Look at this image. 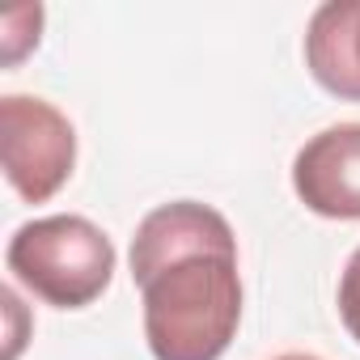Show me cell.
Returning <instances> with one entry per match:
<instances>
[{"mask_svg": "<svg viewBox=\"0 0 360 360\" xmlns=\"http://www.w3.org/2000/svg\"><path fill=\"white\" fill-rule=\"evenodd\" d=\"M153 360H221L242 322L238 250H195L140 284Z\"/></svg>", "mask_w": 360, "mask_h": 360, "instance_id": "cell-1", "label": "cell"}, {"mask_svg": "<svg viewBox=\"0 0 360 360\" xmlns=\"http://www.w3.org/2000/svg\"><path fill=\"white\" fill-rule=\"evenodd\" d=\"M5 263L22 288L56 309L94 305L115 276L110 238L85 217H39L26 221L5 250Z\"/></svg>", "mask_w": 360, "mask_h": 360, "instance_id": "cell-2", "label": "cell"}, {"mask_svg": "<svg viewBox=\"0 0 360 360\" xmlns=\"http://www.w3.org/2000/svg\"><path fill=\"white\" fill-rule=\"evenodd\" d=\"M0 157L5 178L26 204H47L77 165V131L43 98H0Z\"/></svg>", "mask_w": 360, "mask_h": 360, "instance_id": "cell-3", "label": "cell"}, {"mask_svg": "<svg viewBox=\"0 0 360 360\" xmlns=\"http://www.w3.org/2000/svg\"><path fill=\"white\" fill-rule=\"evenodd\" d=\"M292 191L326 221H360V123H335L301 144Z\"/></svg>", "mask_w": 360, "mask_h": 360, "instance_id": "cell-4", "label": "cell"}, {"mask_svg": "<svg viewBox=\"0 0 360 360\" xmlns=\"http://www.w3.org/2000/svg\"><path fill=\"white\" fill-rule=\"evenodd\" d=\"M195 250H238V238L229 221L195 200H174L153 208L131 238V280L144 284L157 267H165L178 255H195Z\"/></svg>", "mask_w": 360, "mask_h": 360, "instance_id": "cell-5", "label": "cell"}, {"mask_svg": "<svg viewBox=\"0 0 360 360\" xmlns=\"http://www.w3.org/2000/svg\"><path fill=\"white\" fill-rule=\"evenodd\" d=\"M305 68L326 94L360 102V0H326L314 9L305 26Z\"/></svg>", "mask_w": 360, "mask_h": 360, "instance_id": "cell-6", "label": "cell"}, {"mask_svg": "<svg viewBox=\"0 0 360 360\" xmlns=\"http://www.w3.org/2000/svg\"><path fill=\"white\" fill-rule=\"evenodd\" d=\"M39 22H43L39 5H22L5 13V64H18L30 47H39V30H43Z\"/></svg>", "mask_w": 360, "mask_h": 360, "instance_id": "cell-7", "label": "cell"}, {"mask_svg": "<svg viewBox=\"0 0 360 360\" xmlns=\"http://www.w3.org/2000/svg\"><path fill=\"white\" fill-rule=\"evenodd\" d=\"M339 318H343L347 335L360 343V246L352 250V259L339 276Z\"/></svg>", "mask_w": 360, "mask_h": 360, "instance_id": "cell-8", "label": "cell"}, {"mask_svg": "<svg viewBox=\"0 0 360 360\" xmlns=\"http://www.w3.org/2000/svg\"><path fill=\"white\" fill-rule=\"evenodd\" d=\"M276 360H318V356H305V352H288V356H276Z\"/></svg>", "mask_w": 360, "mask_h": 360, "instance_id": "cell-9", "label": "cell"}]
</instances>
